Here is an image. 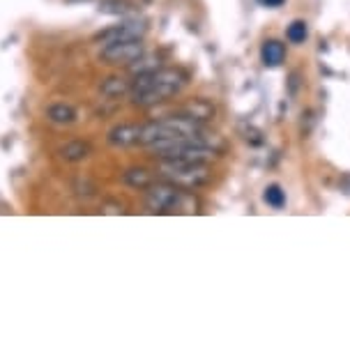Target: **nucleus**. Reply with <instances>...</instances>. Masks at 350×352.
<instances>
[{
  "instance_id": "1",
  "label": "nucleus",
  "mask_w": 350,
  "mask_h": 352,
  "mask_svg": "<svg viewBox=\"0 0 350 352\" xmlns=\"http://www.w3.org/2000/svg\"><path fill=\"white\" fill-rule=\"evenodd\" d=\"M184 74L177 69H157L150 74H141L131 81V104L141 106V109H150L162 102H166L173 95H177L184 88Z\"/></svg>"
},
{
  "instance_id": "2",
  "label": "nucleus",
  "mask_w": 350,
  "mask_h": 352,
  "mask_svg": "<svg viewBox=\"0 0 350 352\" xmlns=\"http://www.w3.org/2000/svg\"><path fill=\"white\" fill-rule=\"evenodd\" d=\"M145 205L157 214H191L198 208V201L189 189H182L177 184L166 180L153 182L145 189Z\"/></svg>"
},
{
  "instance_id": "3",
  "label": "nucleus",
  "mask_w": 350,
  "mask_h": 352,
  "mask_svg": "<svg viewBox=\"0 0 350 352\" xmlns=\"http://www.w3.org/2000/svg\"><path fill=\"white\" fill-rule=\"evenodd\" d=\"M162 162H191V164H208L217 157V148L201 138H182V141H162L150 145Z\"/></svg>"
},
{
  "instance_id": "4",
  "label": "nucleus",
  "mask_w": 350,
  "mask_h": 352,
  "mask_svg": "<svg viewBox=\"0 0 350 352\" xmlns=\"http://www.w3.org/2000/svg\"><path fill=\"white\" fill-rule=\"evenodd\" d=\"M160 177L182 189H201L212 180L208 164H191V162H162Z\"/></svg>"
},
{
  "instance_id": "5",
  "label": "nucleus",
  "mask_w": 350,
  "mask_h": 352,
  "mask_svg": "<svg viewBox=\"0 0 350 352\" xmlns=\"http://www.w3.org/2000/svg\"><path fill=\"white\" fill-rule=\"evenodd\" d=\"M145 53L143 39H120V42H111V44H102V51H99V58L107 60L109 65H129L141 58Z\"/></svg>"
},
{
  "instance_id": "6",
  "label": "nucleus",
  "mask_w": 350,
  "mask_h": 352,
  "mask_svg": "<svg viewBox=\"0 0 350 352\" xmlns=\"http://www.w3.org/2000/svg\"><path fill=\"white\" fill-rule=\"evenodd\" d=\"M148 30L145 21H138V19H129V21H120L118 25H111V28L97 32L95 42L99 44H111V42H120V39H141Z\"/></svg>"
},
{
  "instance_id": "7",
  "label": "nucleus",
  "mask_w": 350,
  "mask_h": 352,
  "mask_svg": "<svg viewBox=\"0 0 350 352\" xmlns=\"http://www.w3.org/2000/svg\"><path fill=\"white\" fill-rule=\"evenodd\" d=\"M141 138V124H116L113 129H109L107 143L113 148H129V145H138Z\"/></svg>"
},
{
  "instance_id": "8",
  "label": "nucleus",
  "mask_w": 350,
  "mask_h": 352,
  "mask_svg": "<svg viewBox=\"0 0 350 352\" xmlns=\"http://www.w3.org/2000/svg\"><path fill=\"white\" fill-rule=\"evenodd\" d=\"M261 60L265 67H279L286 60V46L276 39H267L263 42V49H261Z\"/></svg>"
},
{
  "instance_id": "9",
  "label": "nucleus",
  "mask_w": 350,
  "mask_h": 352,
  "mask_svg": "<svg viewBox=\"0 0 350 352\" xmlns=\"http://www.w3.org/2000/svg\"><path fill=\"white\" fill-rule=\"evenodd\" d=\"M122 182L124 184H129L131 189H138V191H145L150 187V184L155 182V175L150 173L148 168H127L122 173Z\"/></svg>"
},
{
  "instance_id": "10",
  "label": "nucleus",
  "mask_w": 350,
  "mask_h": 352,
  "mask_svg": "<svg viewBox=\"0 0 350 352\" xmlns=\"http://www.w3.org/2000/svg\"><path fill=\"white\" fill-rule=\"evenodd\" d=\"M46 120L54 124H72L76 122V109L72 104H51L46 109Z\"/></svg>"
},
{
  "instance_id": "11",
  "label": "nucleus",
  "mask_w": 350,
  "mask_h": 352,
  "mask_svg": "<svg viewBox=\"0 0 350 352\" xmlns=\"http://www.w3.org/2000/svg\"><path fill=\"white\" fill-rule=\"evenodd\" d=\"M90 155H92V148H90V143H85V141H69L67 145L61 148V157L65 162H72V164L83 162V159H88Z\"/></svg>"
},
{
  "instance_id": "12",
  "label": "nucleus",
  "mask_w": 350,
  "mask_h": 352,
  "mask_svg": "<svg viewBox=\"0 0 350 352\" xmlns=\"http://www.w3.org/2000/svg\"><path fill=\"white\" fill-rule=\"evenodd\" d=\"M99 90H102L104 97H120V95H129L131 90V81L122 76H109L107 81L99 85Z\"/></svg>"
},
{
  "instance_id": "13",
  "label": "nucleus",
  "mask_w": 350,
  "mask_h": 352,
  "mask_svg": "<svg viewBox=\"0 0 350 352\" xmlns=\"http://www.w3.org/2000/svg\"><path fill=\"white\" fill-rule=\"evenodd\" d=\"M129 69H131V74H134V76L150 74V72H157V69H160V58L145 56V53H143L141 58H136V60L129 65Z\"/></svg>"
},
{
  "instance_id": "14",
  "label": "nucleus",
  "mask_w": 350,
  "mask_h": 352,
  "mask_svg": "<svg viewBox=\"0 0 350 352\" xmlns=\"http://www.w3.org/2000/svg\"><path fill=\"white\" fill-rule=\"evenodd\" d=\"M263 201H265L270 208L281 210L283 205H286V194L281 191L279 184H270V187L265 189V194H263Z\"/></svg>"
},
{
  "instance_id": "15",
  "label": "nucleus",
  "mask_w": 350,
  "mask_h": 352,
  "mask_svg": "<svg viewBox=\"0 0 350 352\" xmlns=\"http://www.w3.org/2000/svg\"><path fill=\"white\" fill-rule=\"evenodd\" d=\"M307 35H309L307 23H305V21H300V19L290 23V25H288V30H286V37H288L293 44H305Z\"/></svg>"
},
{
  "instance_id": "16",
  "label": "nucleus",
  "mask_w": 350,
  "mask_h": 352,
  "mask_svg": "<svg viewBox=\"0 0 350 352\" xmlns=\"http://www.w3.org/2000/svg\"><path fill=\"white\" fill-rule=\"evenodd\" d=\"M341 189L346 191V194L350 196V175H346V177H343V180H341Z\"/></svg>"
},
{
  "instance_id": "17",
  "label": "nucleus",
  "mask_w": 350,
  "mask_h": 352,
  "mask_svg": "<svg viewBox=\"0 0 350 352\" xmlns=\"http://www.w3.org/2000/svg\"><path fill=\"white\" fill-rule=\"evenodd\" d=\"M263 5H267V8H279V5H283V0H261Z\"/></svg>"
}]
</instances>
